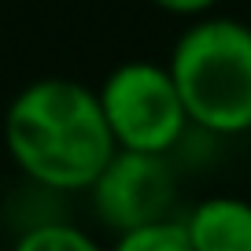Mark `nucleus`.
<instances>
[{
    "instance_id": "nucleus-8",
    "label": "nucleus",
    "mask_w": 251,
    "mask_h": 251,
    "mask_svg": "<svg viewBox=\"0 0 251 251\" xmlns=\"http://www.w3.org/2000/svg\"><path fill=\"white\" fill-rule=\"evenodd\" d=\"M159 11H170V15H185V19H200L218 4V0H151Z\"/></svg>"
},
{
    "instance_id": "nucleus-3",
    "label": "nucleus",
    "mask_w": 251,
    "mask_h": 251,
    "mask_svg": "<svg viewBox=\"0 0 251 251\" xmlns=\"http://www.w3.org/2000/svg\"><path fill=\"white\" fill-rule=\"evenodd\" d=\"M96 96H100L103 118H107V129L118 151L166 155L192 126L166 63H118L96 89Z\"/></svg>"
},
{
    "instance_id": "nucleus-1",
    "label": "nucleus",
    "mask_w": 251,
    "mask_h": 251,
    "mask_svg": "<svg viewBox=\"0 0 251 251\" xmlns=\"http://www.w3.org/2000/svg\"><path fill=\"white\" fill-rule=\"evenodd\" d=\"M4 144L11 163L52 192H89L118 151L96 89L71 78L19 89L4 115Z\"/></svg>"
},
{
    "instance_id": "nucleus-6",
    "label": "nucleus",
    "mask_w": 251,
    "mask_h": 251,
    "mask_svg": "<svg viewBox=\"0 0 251 251\" xmlns=\"http://www.w3.org/2000/svg\"><path fill=\"white\" fill-rule=\"evenodd\" d=\"M11 251H107V248L71 222H41V226L26 229Z\"/></svg>"
},
{
    "instance_id": "nucleus-4",
    "label": "nucleus",
    "mask_w": 251,
    "mask_h": 251,
    "mask_svg": "<svg viewBox=\"0 0 251 251\" xmlns=\"http://www.w3.org/2000/svg\"><path fill=\"white\" fill-rule=\"evenodd\" d=\"M96 218L115 233L151 226V222L174 218V170L166 155H144V151H115L100 177L89 185Z\"/></svg>"
},
{
    "instance_id": "nucleus-5",
    "label": "nucleus",
    "mask_w": 251,
    "mask_h": 251,
    "mask_svg": "<svg viewBox=\"0 0 251 251\" xmlns=\"http://www.w3.org/2000/svg\"><path fill=\"white\" fill-rule=\"evenodd\" d=\"M192 251H251V203L240 196H207L181 218Z\"/></svg>"
},
{
    "instance_id": "nucleus-2",
    "label": "nucleus",
    "mask_w": 251,
    "mask_h": 251,
    "mask_svg": "<svg viewBox=\"0 0 251 251\" xmlns=\"http://www.w3.org/2000/svg\"><path fill=\"white\" fill-rule=\"evenodd\" d=\"M170 78L192 126L218 137L251 133V26L200 15L170 52Z\"/></svg>"
},
{
    "instance_id": "nucleus-7",
    "label": "nucleus",
    "mask_w": 251,
    "mask_h": 251,
    "mask_svg": "<svg viewBox=\"0 0 251 251\" xmlns=\"http://www.w3.org/2000/svg\"><path fill=\"white\" fill-rule=\"evenodd\" d=\"M111 251H192V244L185 236L181 218H163L151 226L129 229V233H118Z\"/></svg>"
}]
</instances>
